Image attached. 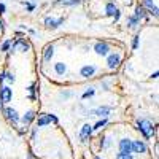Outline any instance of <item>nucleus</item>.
<instances>
[{"instance_id":"1","label":"nucleus","mask_w":159,"mask_h":159,"mask_svg":"<svg viewBox=\"0 0 159 159\" xmlns=\"http://www.w3.org/2000/svg\"><path fill=\"white\" fill-rule=\"evenodd\" d=\"M137 126H139L137 129L143 134L145 139L153 137V134H154V127H153L151 121H148V119H139V121H137Z\"/></svg>"},{"instance_id":"2","label":"nucleus","mask_w":159,"mask_h":159,"mask_svg":"<svg viewBox=\"0 0 159 159\" xmlns=\"http://www.w3.org/2000/svg\"><path fill=\"white\" fill-rule=\"evenodd\" d=\"M57 123V118L54 116V115H48V113H43L42 116H40L38 119H37V126L38 127H42V126H46V124H49V123Z\"/></svg>"},{"instance_id":"3","label":"nucleus","mask_w":159,"mask_h":159,"mask_svg":"<svg viewBox=\"0 0 159 159\" xmlns=\"http://www.w3.org/2000/svg\"><path fill=\"white\" fill-rule=\"evenodd\" d=\"M119 153L130 154V153H132V140H129V139L119 140Z\"/></svg>"},{"instance_id":"4","label":"nucleus","mask_w":159,"mask_h":159,"mask_svg":"<svg viewBox=\"0 0 159 159\" xmlns=\"http://www.w3.org/2000/svg\"><path fill=\"white\" fill-rule=\"evenodd\" d=\"M13 97V91L10 86H3L2 89H0V100H2L3 103H8Z\"/></svg>"},{"instance_id":"5","label":"nucleus","mask_w":159,"mask_h":159,"mask_svg":"<svg viewBox=\"0 0 159 159\" xmlns=\"http://www.w3.org/2000/svg\"><path fill=\"white\" fill-rule=\"evenodd\" d=\"M94 51L97 52L99 56H107L108 51H110V46H108V43H105V42H99V43H96Z\"/></svg>"},{"instance_id":"6","label":"nucleus","mask_w":159,"mask_h":159,"mask_svg":"<svg viewBox=\"0 0 159 159\" xmlns=\"http://www.w3.org/2000/svg\"><path fill=\"white\" fill-rule=\"evenodd\" d=\"M121 64V56L119 54H110L108 59H107V65H108V69H116L118 65Z\"/></svg>"},{"instance_id":"7","label":"nucleus","mask_w":159,"mask_h":159,"mask_svg":"<svg viewBox=\"0 0 159 159\" xmlns=\"http://www.w3.org/2000/svg\"><path fill=\"white\" fill-rule=\"evenodd\" d=\"M3 113H5L7 119H10V121H13L15 124H16V123L19 121V116H18V111H16V110H13V108L7 107V108H3Z\"/></svg>"},{"instance_id":"8","label":"nucleus","mask_w":159,"mask_h":159,"mask_svg":"<svg viewBox=\"0 0 159 159\" xmlns=\"http://www.w3.org/2000/svg\"><path fill=\"white\" fill-rule=\"evenodd\" d=\"M110 107H99V108H96V110H92L91 111V115H94V116H100V118H107L108 115H110Z\"/></svg>"},{"instance_id":"9","label":"nucleus","mask_w":159,"mask_h":159,"mask_svg":"<svg viewBox=\"0 0 159 159\" xmlns=\"http://www.w3.org/2000/svg\"><path fill=\"white\" fill-rule=\"evenodd\" d=\"M64 22V18H61V19H52V18H45V25H46V27H49V29H57L59 27V25Z\"/></svg>"},{"instance_id":"10","label":"nucleus","mask_w":159,"mask_h":159,"mask_svg":"<svg viewBox=\"0 0 159 159\" xmlns=\"http://www.w3.org/2000/svg\"><path fill=\"white\" fill-rule=\"evenodd\" d=\"M91 134H92V126H91V124H84V126L81 127V130H80V137H81L83 142H86V140L91 137Z\"/></svg>"},{"instance_id":"11","label":"nucleus","mask_w":159,"mask_h":159,"mask_svg":"<svg viewBox=\"0 0 159 159\" xmlns=\"http://www.w3.org/2000/svg\"><path fill=\"white\" fill-rule=\"evenodd\" d=\"M132 153H147V145L140 140L132 142Z\"/></svg>"},{"instance_id":"12","label":"nucleus","mask_w":159,"mask_h":159,"mask_svg":"<svg viewBox=\"0 0 159 159\" xmlns=\"http://www.w3.org/2000/svg\"><path fill=\"white\" fill-rule=\"evenodd\" d=\"M96 67L94 65H84V67H81V70H80V73H81V76L83 78H89V76H92L96 73Z\"/></svg>"},{"instance_id":"13","label":"nucleus","mask_w":159,"mask_h":159,"mask_svg":"<svg viewBox=\"0 0 159 159\" xmlns=\"http://www.w3.org/2000/svg\"><path fill=\"white\" fill-rule=\"evenodd\" d=\"M52 56H54V46H52V45H48V46L45 48V51H43V61L49 62Z\"/></svg>"},{"instance_id":"14","label":"nucleus","mask_w":159,"mask_h":159,"mask_svg":"<svg viewBox=\"0 0 159 159\" xmlns=\"http://www.w3.org/2000/svg\"><path fill=\"white\" fill-rule=\"evenodd\" d=\"M34 118H35V113L30 110V111H27L24 116H22V123H24V126H29L32 121H34Z\"/></svg>"},{"instance_id":"15","label":"nucleus","mask_w":159,"mask_h":159,"mask_svg":"<svg viewBox=\"0 0 159 159\" xmlns=\"http://www.w3.org/2000/svg\"><path fill=\"white\" fill-rule=\"evenodd\" d=\"M105 11H107V16H115V15H116V11H118V8L115 7L113 2H110V3L105 5Z\"/></svg>"},{"instance_id":"16","label":"nucleus","mask_w":159,"mask_h":159,"mask_svg":"<svg viewBox=\"0 0 159 159\" xmlns=\"http://www.w3.org/2000/svg\"><path fill=\"white\" fill-rule=\"evenodd\" d=\"M145 16H147V13H145V10H143V7H140V5H137V7H135V15H134V18H135L137 21H140V19H143Z\"/></svg>"},{"instance_id":"17","label":"nucleus","mask_w":159,"mask_h":159,"mask_svg":"<svg viewBox=\"0 0 159 159\" xmlns=\"http://www.w3.org/2000/svg\"><path fill=\"white\" fill-rule=\"evenodd\" d=\"M54 70H56L57 75H64L65 70H67V65H65L64 62H57V64H54Z\"/></svg>"},{"instance_id":"18","label":"nucleus","mask_w":159,"mask_h":159,"mask_svg":"<svg viewBox=\"0 0 159 159\" xmlns=\"http://www.w3.org/2000/svg\"><path fill=\"white\" fill-rule=\"evenodd\" d=\"M105 124H107V118H105V119H100V121H97L94 126H92V130H99V129H102Z\"/></svg>"},{"instance_id":"19","label":"nucleus","mask_w":159,"mask_h":159,"mask_svg":"<svg viewBox=\"0 0 159 159\" xmlns=\"http://www.w3.org/2000/svg\"><path fill=\"white\" fill-rule=\"evenodd\" d=\"M137 24H139V21H137L134 16H130V18L127 19V25H129V27H137Z\"/></svg>"},{"instance_id":"20","label":"nucleus","mask_w":159,"mask_h":159,"mask_svg":"<svg viewBox=\"0 0 159 159\" xmlns=\"http://www.w3.org/2000/svg\"><path fill=\"white\" fill-rule=\"evenodd\" d=\"M143 5H145V7H148V8H150V11L156 8V5L153 3V0H143Z\"/></svg>"},{"instance_id":"21","label":"nucleus","mask_w":159,"mask_h":159,"mask_svg":"<svg viewBox=\"0 0 159 159\" xmlns=\"http://www.w3.org/2000/svg\"><path fill=\"white\" fill-rule=\"evenodd\" d=\"M116 159H134L132 154H124V153H118L116 154Z\"/></svg>"},{"instance_id":"22","label":"nucleus","mask_w":159,"mask_h":159,"mask_svg":"<svg viewBox=\"0 0 159 159\" xmlns=\"http://www.w3.org/2000/svg\"><path fill=\"white\" fill-rule=\"evenodd\" d=\"M139 40H140V35H135L134 40H132V48L134 49H137V46H139Z\"/></svg>"},{"instance_id":"23","label":"nucleus","mask_w":159,"mask_h":159,"mask_svg":"<svg viewBox=\"0 0 159 159\" xmlns=\"http://www.w3.org/2000/svg\"><path fill=\"white\" fill-rule=\"evenodd\" d=\"M92 96H94V89H89L83 94V99H88V97H92Z\"/></svg>"},{"instance_id":"24","label":"nucleus","mask_w":159,"mask_h":159,"mask_svg":"<svg viewBox=\"0 0 159 159\" xmlns=\"http://www.w3.org/2000/svg\"><path fill=\"white\" fill-rule=\"evenodd\" d=\"M10 46H11V42H10V40H7V42L2 45V51H8V49H10Z\"/></svg>"},{"instance_id":"25","label":"nucleus","mask_w":159,"mask_h":159,"mask_svg":"<svg viewBox=\"0 0 159 159\" xmlns=\"http://www.w3.org/2000/svg\"><path fill=\"white\" fill-rule=\"evenodd\" d=\"M19 45H22V51H24V52H25V51H29V48H30V46H29L27 43H25V42H22V40L19 42Z\"/></svg>"},{"instance_id":"26","label":"nucleus","mask_w":159,"mask_h":159,"mask_svg":"<svg viewBox=\"0 0 159 159\" xmlns=\"http://www.w3.org/2000/svg\"><path fill=\"white\" fill-rule=\"evenodd\" d=\"M5 76L8 78V81H11V83H13V81H15V76H13L11 73H5Z\"/></svg>"},{"instance_id":"27","label":"nucleus","mask_w":159,"mask_h":159,"mask_svg":"<svg viewBox=\"0 0 159 159\" xmlns=\"http://www.w3.org/2000/svg\"><path fill=\"white\" fill-rule=\"evenodd\" d=\"M5 10H7V7H5L3 3H0V15H3V13H5Z\"/></svg>"},{"instance_id":"28","label":"nucleus","mask_w":159,"mask_h":159,"mask_svg":"<svg viewBox=\"0 0 159 159\" xmlns=\"http://www.w3.org/2000/svg\"><path fill=\"white\" fill-rule=\"evenodd\" d=\"M3 80H5V73H0V83H2Z\"/></svg>"},{"instance_id":"29","label":"nucleus","mask_w":159,"mask_h":159,"mask_svg":"<svg viewBox=\"0 0 159 159\" xmlns=\"http://www.w3.org/2000/svg\"><path fill=\"white\" fill-rule=\"evenodd\" d=\"M34 8H35V7H34V5H27V10H29V11H32V10H34Z\"/></svg>"},{"instance_id":"30","label":"nucleus","mask_w":159,"mask_h":159,"mask_svg":"<svg viewBox=\"0 0 159 159\" xmlns=\"http://www.w3.org/2000/svg\"><path fill=\"white\" fill-rule=\"evenodd\" d=\"M0 32H3V22L0 21Z\"/></svg>"},{"instance_id":"31","label":"nucleus","mask_w":159,"mask_h":159,"mask_svg":"<svg viewBox=\"0 0 159 159\" xmlns=\"http://www.w3.org/2000/svg\"><path fill=\"white\" fill-rule=\"evenodd\" d=\"M96 159H99V157H96Z\"/></svg>"}]
</instances>
